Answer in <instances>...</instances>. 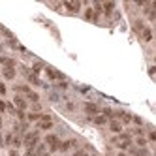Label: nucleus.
I'll return each instance as SVG.
<instances>
[{"label": "nucleus", "mask_w": 156, "mask_h": 156, "mask_svg": "<svg viewBox=\"0 0 156 156\" xmlns=\"http://www.w3.org/2000/svg\"><path fill=\"white\" fill-rule=\"evenodd\" d=\"M149 141H156V134L154 132H149Z\"/></svg>", "instance_id": "nucleus-24"}, {"label": "nucleus", "mask_w": 156, "mask_h": 156, "mask_svg": "<svg viewBox=\"0 0 156 156\" xmlns=\"http://www.w3.org/2000/svg\"><path fill=\"white\" fill-rule=\"evenodd\" d=\"M4 77H6V79H13V77H15V70H13V68L4 70Z\"/></svg>", "instance_id": "nucleus-16"}, {"label": "nucleus", "mask_w": 156, "mask_h": 156, "mask_svg": "<svg viewBox=\"0 0 156 156\" xmlns=\"http://www.w3.org/2000/svg\"><path fill=\"white\" fill-rule=\"evenodd\" d=\"M0 64L4 66V70H8V68H13L15 62H13V58H6L4 57V58H0Z\"/></svg>", "instance_id": "nucleus-12"}, {"label": "nucleus", "mask_w": 156, "mask_h": 156, "mask_svg": "<svg viewBox=\"0 0 156 156\" xmlns=\"http://www.w3.org/2000/svg\"><path fill=\"white\" fill-rule=\"evenodd\" d=\"M72 145H75V141H62V143L58 145V151H62V152H64V151H68V149H70Z\"/></svg>", "instance_id": "nucleus-14"}, {"label": "nucleus", "mask_w": 156, "mask_h": 156, "mask_svg": "<svg viewBox=\"0 0 156 156\" xmlns=\"http://www.w3.org/2000/svg\"><path fill=\"white\" fill-rule=\"evenodd\" d=\"M27 156H38V154H36V151H34V149H28L27 151Z\"/></svg>", "instance_id": "nucleus-25"}, {"label": "nucleus", "mask_w": 156, "mask_h": 156, "mask_svg": "<svg viewBox=\"0 0 156 156\" xmlns=\"http://www.w3.org/2000/svg\"><path fill=\"white\" fill-rule=\"evenodd\" d=\"M11 143H13L15 147H19V145H21V137H19V135H17V137H13V141H11Z\"/></svg>", "instance_id": "nucleus-23"}, {"label": "nucleus", "mask_w": 156, "mask_h": 156, "mask_svg": "<svg viewBox=\"0 0 156 156\" xmlns=\"http://www.w3.org/2000/svg\"><path fill=\"white\" fill-rule=\"evenodd\" d=\"M109 128H111V132H115V134L122 132V124H120L119 120H111V122H109Z\"/></svg>", "instance_id": "nucleus-10"}, {"label": "nucleus", "mask_w": 156, "mask_h": 156, "mask_svg": "<svg viewBox=\"0 0 156 156\" xmlns=\"http://www.w3.org/2000/svg\"><path fill=\"white\" fill-rule=\"evenodd\" d=\"M141 38H143L145 41H151V40H152V30H151V28H143V30H141Z\"/></svg>", "instance_id": "nucleus-13"}, {"label": "nucleus", "mask_w": 156, "mask_h": 156, "mask_svg": "<svg viewBox=\"0 0 156 156\" xmlns=\"http://www.w3.org/2000/svg\"><path fill=\"white\" fill-rule=\"evenodd\" d=\"M85 111H86V113H89V115H98V106H96V103H85Z\"/></svg>", "instance_id": "nucleus-6"}, {"label": "nucleus", "mask_w": 156, "mask_h": 156, "mask_svg": "<svg viewBox=\"0 0 156 156\" xmlns=\"http://www.w3.org/2000/svg\"><path fill=\"white\" fill-rule=\"evenodd\" d=\"M85 19H86V21H96V19H98V13L94 11V10H86V11H85Z\"/></svg>", "instance_id": "nucleus-11"}, {"label": "nucleus", "mask_w": 156, "mask_h": 156, "mask_svg": "<svg viewBox=\"0 0 156 156\" xmlns=\"http://www.w3.org/2000/svg\"><path fill=\"white\" fill-rule=\"evenodd\" d=\"M27 77H28V81H30V83H34V85H40V79H38V75H36V73H28Z\"/></svg>", "instance_id": "nucleus-17"}, {"label": "nucleus", "mask_w": 156, "mask_h": 156, "mask_svg": "<svg viewBox=\"0 0 156 156\" xmlns=\"http://www.w3.org/2000/svg\"><path fill=\"white\" fill-rule=\"evenodd\" d=\"M132 120H134L135 124H139V126L143 124V119H141V117H132Z\"/></svg>", "instance_id": "nucleus-22"}, {"label": "nucleus", "mask_w": 156, "mask_h": 156, "mask_svg": "<svg viewBox=\"0 0 156 156\" xmlns=\"http://www.w3.org/2000/svg\"><path fill=\"white\" fill-rule=\"evenodd\" d=\"M15 113H17V117H19V119H24V113H23V111H15Z\"/></svg>", "instance_id": "nucleus-29"}, {"label": "nucleus", "mask_w": 156, "mask_h": 156, "mask_svg": "<svg viewBox=\"0 0 156 156\" xmlns=\"http://www.w3.org/2000/svg\"><path fill=\"white\" fill-rule=\"evenodd\" d=\"M10 156H17V151H11V152H10Z\"/></svg>", "instance_id": "nucleus-30"}, {"label": "nucleus", "mask_w": 156, "mask_h": 156, "mask_svg": "<svg viewBox=\"0 0 156 156\" xmlns=\"http://www.w3.org/2000/svg\"><path fill=\"white\" fill-rule=\"evenodd\" d=\"M113 143H115V145H119L120 149H128V147H130V143H132V139H130V135L122 134V135L115 137V139H113Z\"/></svg>", "instance_id": "nucleus-2"}, {"label": "nucleus", "mask_w": 156, "mask_h": 156, "mask_svg": "<svg viewBox=\"0 0 156 156\" xmlns=\"http://www.w3.org/2000/svg\"><path fill=\"white\" fill-rule=\"evenodd\" d=\"M137 145H139V147H145V145H147V139H145V137H137Z\"/></svg>", "instance_id": "nucleus-21"}, {"label": "nucleus", "mask_w": 156, "mask_h": 156, "mask_svg": "<svg viewBox=\"0 0 156 156\" xmlns=\"http://www.w3.org/2000/svg\"><path fill=\"white\" fill-rule=\"evenodd\" d=\"M0 94H6V86L2 83H0Z\"/></svg>", "instance_id": "nucleus-28"}, {"label": "nucleus", "mask_w": 156, "mask_h": 156, "mask_svg": "<svg viewBox=\"0 0 156 156\" xmlns=\"http://www.w3.org/2000/svg\"><path fill=\"white\" fill-rule=\"evenodd\" d=\"M58 86H60V89H68V83H66V81H60Z\"/></svg>", "instance_id": "nucleus-26"}, {"label": "nucleus", "mask_w": 156, "mask_h": 156, "mask_svg": "<svg viewBox=\"0 0 156 156\" xmlns=\"http://www.w3.org/2000/svg\"><path fill=\"white\" fill-rule=\"evenodd\" d=\"M15 90H21V92H24V94H28V92H30V89H28V86H24V85H21V86H17Z\"/></svg>", "instance_id": "nucleus-20"}, {"label": "nucleus", "mask_w": 156, "mask_h": 156, "mask_svg": "<svg viewBox=\"0 0 156 156\" xmlns=\"http://www.w3.org/2000/svg\"><path fill=\"white\" fill-rule=\"evenodd\" d=\"M27 96H28V100H32V102H38V100H40V98H38V94H36V92H32V90L27 94Z\"/></svg>", "instance_id": "nucleus-19"}, {"label": "nucleus", "mask_w": 156, "mask_h": 156, "mask_svg": "<svg viewBox=\"0 0 156 156\" xmlns=\"http://www.w3.org/2000/svg\"><path fill=\"white\" fill-rule=\"evenodd\" d=\"M23 143L27 145L28 149H34L36 145H40V135H38V132H28L27 135H24Z\"/></svg>", "instance_id": "nucleus-1"}, {"label": "nucleus", "mask_w": 156, "mask_h": 156, "mask_svg": "<svg viewBox=\"0 0 156 156\" xmlns=\"http://www.w3.org/2000/svg\"><path fill=\"white\" fill-rule=\"evenodd\" d=\"M119 156H126V152H119Z\"/></svg>", "instance_id": "nucleus-31"}, {"label": "nucleus", "mask_w": 156, "mask_h": 156, "mask_svg": "<svg viewBox=\"0 0 156 156\" xmlns=\"http://www.w3.org/2000/svg\"><path fill=\"white\" fill-rule=\"evenodd\" d=\"M45 73H47L49 79H64V75L60 73L58 70H55V68H51V66H47V68H45Z\"/></svg>", "instance_id": "nucleus-4"}, {"label": "nucleus", "mask_w": 156, "mask_h": 156, "mask_svg": "<svg viewBox=\"0 0 156 156\" xmlns=\"http://www.w3.org/2000/svg\"><path fill=\"white\" fill-rule=\"evenodd\" d=\"M113 8H115V4H113V2H107V4H103V6H102V10L109 15L111 11H113Z\"/></svg>", "instance_id": "nucleus-15"}, {"label": "nucleus", "mask_w": 156, "mask_h": 156, "mask_svg": "<svg viewBox=\"0 0 156 156\" xmlns=\"http://www.w3.org/2000/svg\"><path fill=\"white\" fill-rule=\"evenodd\" d=\"M45 143H47V147H49V149L51 151H58V145H60V139H58V137L57 135H47L45 137Z\"/></svg>", "instance_id": "nucleus-3"}, {"label": "nucleus", "mask_w": 156, "mask_h": 156, "mask_svg": "<svg viewBox=\"0 0 156 156\" xmlns=\"http://www.w3.org/2000/svg\"><path fill=\"white\" fill-rule=\"evenodd\" d=\"M51 126H53V120H51V117H47V115H41L40 128H41V130H49Z\"/></svg>", "instance_id": "nucleus-5"}, {"label": "nucleus", "mask_w": 156, "mask_h": 156, "mask_svg": "<svg viewBox=\"0 0 156 156\" xmlns=\"http://www.w3.org/2000/svg\"><path fill=\"white\" fill-rule=\"evenodd\" d=\"M28 120H30V122H32V120H41V115L40 113H30L28 115Z\"/></svg>", "instance_id": "nucleus-18"}, {"label": "nucleus", "mask_w": 156, "mask_h": 156, "mask_svg": "<svg viewBox=\"0 0 156 156\" xmlns=\"http://www.w3.org/2000/svg\"><path fill=\"white\" fill-rule=\"evenodd\" d=\"M107 120H109V119H107L106 115H100V113H98V115H94V124H96V126H103V124H107Z\"/></svg>", "instance_id": "nucleus-8"}, {"label": "nucleus", "mask_w": 156, "mask_h": 156, "mask_svg": "<svg viewBox=\"0 0 156 156\" xmlns=\"http://www.w3.org/2000/svg\"><path fill=\"white\" fill-rule=\"evenodd\" d=\"M0 111H6V102L0 100Z\"/></svg>", "instance_id": "nucleus-27"}, {"label": "nucleus", "mask_w": 156, "mask_h": 156, "mask_svg": "<svg viewBox=\"0 0 156 156\" xmlns=\"http://www.w3.org/2000/svg\"><path fill=\"white\" fill-rule=\"evenodd\" d=\"M13 103H15V107H17V111H23L24 107H27V102H24V100H23L21 96H15Z\"/></svg>", "instance_id": "nucleus-9"}, {"label": "nucleus", "mask_w": 156, "mask_h": 156, "mask_svg": "<svg viewBox=\"0 0 156 156\" xmlns=\"http://www.w3.org/2000/svg\"><path fill=\"white\" fill-rule=\"evenodd\" d=\"M41 156H51V154H47V152H43V154H41Z\"/></svg>", "instance_id": "nucleus-32"}, {"label": "nucleus", "mask_w": 156, "mask_h": 156, "mask_svg": "<svg viewBox=\"0 0 156 156\" xmlns=\"http://www.w3.org/2000/svg\"><path fill=\"white\" fill-rule=\"evenodd\" d=\"M64 6H66V10H70L72 13H77V11L81 10V4L79 2H66Z\"/></svg>", "instance_id": "nucleus-7"}]
</instances>
